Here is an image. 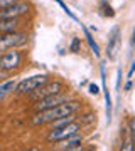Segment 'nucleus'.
I'll list each match as a JSON object with an SVG mask.
<instances>
[{"instance_id":"nucleus-1","label":"nucleus","mask_w":135,"mask_h":151,"mask_svg":"<svg viewBox=\"0 0 135 151\" xmlns=\"http://www.w3.org/2000/svg\"><path fill=\"white\" fill-rule=\"evenodd\" d=\"M80 108H81V103H78V101H66V103L58 104L54 108L44 109V111H36L31 123L34 126H42V124L53 123V121L64 118V116H74V113H78Z\"/></svg>"},{"instance_id":"nucleus-2","label":"nucleus","mask_w":135,"mask_h":151,"mask_svg":"<svg viewBox=\"0 0 135 151\" xmlns=\"http://www.w3.org/2000/svg\"><path fill=\"white\" fill-rule=\"evenodd\" d=\"M80 129H81V124L78 121H71V123L64 124V126H59V128H54V129L49 131L47 141L49 143H58V141L66 139V138L80 133Z\"/></svg>"},{"instance_id":"nucleus-3","label":"nucleus","mask_w":135,"mask_h":151,"mask_svg":"<svg viewBox=\"0 0 135 151\" xmlns=\"http://www.w3.org/2000/svg\"><path fill=\"white\" fill-rule=\"evenodd\" d=\"M47 81H49L47 74H36L32 77H27V79L19 82L15 87V92L17 94H31L32 91L39 89L41 86H44Z\"/></svg>"},{"instance_id":"nucleus-4","label":"nucleus","mask_w":135,"mask_h":151,"mask_svg":"<svg viewBox=\"0 0 135 151\" xmlns=\"http://www.w3.org/2000/svg\"><path fill=\"white\" fill-rule=\"evenodd\" d=\"M27 42V35L22 32H10L0 35V54H4L10 49H15L19 45Z\"/></svg>"},{"instance_id":"nucleus-5","label":"nucleus","mask_w":135,"mask_h":151,"mask_svg":"<svg viewBox=\"0 0 135 151\" xmlns=\"http://www.w3.org/2000/svg\"><path fill=\"white\" fill-rule=\"evenodd\" d=\"M64 89V84L61 81H53V82H46L44 86H41L39 89L31 92V99L32 101H37L41 97H46V96H51V94H58V92H63Z\"/></svg>"},{"instance_id":"nucleus-6","label":"nucleus","mask_w":135,"mask_h":151,"mask_svg":"<svg viewBox=\"0 0 135 151\" xmlns=\"http://www.w3.org/2000/svg\"><path fill=\"white\" fill-rule=\"evenodd\" d=\"M68 101V94L64 92H58V94H51V96H46V97H41L36 101L34 104V109L36 111H44V109H49V108H54L58 104H63Z\"/></svg>"},{"instance_id":"nucleus-7","label":"nucleus","mask_w":135,"mask_h":151,"mask_svg":"<svg viewBox=\"0 0 135 151\" xmlns=\"http://www.w3.org/2000/svg\"><path fill=\"white\" fill-rule=\"evenodd\" d=\"M20 60H22V55L19 50H7L4 54H0V67L7 72L17 69L20 65Z\"/></svg>"},{"instance_id":"nucleus-8","label":"nucleus","mask_w":135,"mask_h":151,"mask_svg":"<svg viewBox=\"0 0 135 151\" xmlns=\"http://www.w3.org/2000/svg\"><path fill=\"white\" fill-rule=\"evenodd\" d=\"M29 12V4L27 2H15L9 7L0 9V19H19L20 15Z\"/></svg>"},{"instance_id":"nucleus-9","label":"nucleus","mask_w":135,"mask_h":151,"mask_svg":"<svg viewBox=\"0 0 135 151\" xmlns=\"http://www.w3.org/2000/svg\"><path fill=\"white\" fill-rule=\"evenodd\" d=\"M83 143V136H80L78 133L66 139H61L56 143V150H61V151H66V150H78L80 145Z\"/></svg>"},{"instance_id":"nucleus-10","label":"nucleus","mask_w":135,"mask_h":151,"mask_svg":"<svg viewBox=\"0 0 135 151\" xmlns=\"http://www.w3.org/2000/svg\"><path fill=\"white\" fill-rule=\"evenodd\" d=\"M118 42H120V30H118V27H115L113 30H112V35H110V39H108V45H107L108 59H115V57H117Z\"/></svg>"},{"instance_id":"nucleus-11","label":"nucleus","mask_w":135,"mask_h":151,"mask_svg":"<svg viewBox=\"0 0 135 151\" xmlns=\"http://www.w3.org/2000/svg\"><path fill=\"white\" fill-rule=\"evenodd\" d=\"M19 27V19H0V34L15 32Z\"/></svg>"},{"instance_id":"nucleus-12","label":"nucleus","mask_w":135,"mask_h":151,"mask_svg":"<svg viewBox=\"0 0 135 151\" xmlns=\"http://www.w3.org/2000/svg\"><path fill=\"white\" fill-rule=\"evenodd\" d=\"M101 82H103V91H105V101H107V119L110 123L112 121V97H110L107 81H105V69H103V65H101Z\"/></svg>"},{"instance_id":"nucleus-13","label":"nucleus","mask_w":135,"mask_h":151,"mask_svg":"<svg viewBox=\"0 0 135 151\" xmlns=\"http://www.w3.org/2000/svg\"><path fill=\"white\" fill-rule=\"evenodd\" d=\"M15 87H17L15 81H5L4 84H0V99H4L7 94H10Z\"/></svg>"},{"instance_id":"nucleus-14","label":"nucleus","mask_w":135,"mask_h":151,"mask_svg":"<svg viewBox=\"0 0 135 151\" xmlns=\"http://www.w3.org/2000/svg\"><path fill=\"white\" fill-rule=\"evenodd\" d=\"M83 30H85V37H86V40H88V44H90V47H91V50H93V54L96 55H100V49H98V44L95 42V39H93V35H91V32L88 30L85 25H83Z\"/></svg>"},{"instance_id":"nucleus-15","label":"nucleus","mask_w":135,"mask_h":151,"mask_svg":"<svg viewBox=\"0 0 135 151\" xmlns=\"http://www.w3.org/2000/svg\"><path fill=\"white\" fill-rule=\"evenodd\" d=\"M71 121H74V118H73V116H64V118L56 119V121H53V123H51V129H54V128H59V126H64V124L71 123Z\"/></svg>"},{"instance_id":"nucleus-16","label":"nucleus","mask_w":135,"mask_h":151,"mask_svg":"<svg viewBox=\"0 0 135 151\" xmlns=\"http://www.w3.org/2000/svg\"><path fill=\"white\" fill-rule=\"evenodd\" d=\"M56 2H58V5H59L61 9H63V10H64V14H66V15H68V17H69V19H73V20H74V22H78V24H81V22L78 20V17H76L74 14H73V12H71L69 9H68V7H66V4H64V2H63V0H56Z\"/></svg>"},{"instance_id":"nucleus-17","label":"nucleus","mask_w":135,"mask_h":151,"mask_svg":"<svg viewBox=\"0 0 135 151\" xmlns=\"http://www.w3.org/2000/svg\"><path fill=\"white\" fill-rule=\"evenodd\" d=\"M101 15H105V17H113L115 15V12H113V9L108 5L107 2L103 0L101 2Z\"/></svg>"},{"instance_id":"nucleus-18","label":"nucleus","mask_w":135,"mask_h":151,"mask_svg":"<svg viewBox=\"0 0 135 151\" xmlns=\"http://www.w3.org/2000/svg\"><path fill=\"white\" fill-rule=\"evenodd\" d=\"M128 131L130 134H132V138H134V143H135V118H132L128 121Z\"/></svg>"},{"instance_id":"nucleus-19","label":"nucleus","mask_w":135,"mask_h":151,"mask_svg":"<svg viewBox=\"0 0 135 151\" xmlns=\"http://www.w3.org/2000/svg\"><path fill=\"white\" fill-rule=\"evenodd\" d=\"M15 2H20V0H0V9L9 7V5H12V4H15Z\"/></svg>"},{"instance_id":"nucleus-20","label":"nucleus","mask_w":135,"mask_h":151,"mask_svg":"<svg viewBox=\"0 0 135 151\" xmlns=\"http://www.w3.org/2000/svg\"><path fill=\"white\" fill-rule=\"evenodd\" d=\"M71 49H73V52H80V40H78V39H73Z\"/></svg>"},{"instance_id":"nucleus-21","label":"nucleus","mask_w":135,"mask_h":151,"mask_svg":"<svg viewBox=\"0 0 135 151\" xmlns=\"http://www.w3.org/2000/svg\"><path fill=\"white\" fill-rule=\"evenodd\" d=\"M90 92H91V94H95V96H96V94H100V89H98L96 84H90Z\"/></svg>"},{"instance_id":"nucleus-22","label":"nucleus","mask_w":135,"mask_h":151,"mask_svg":"<svg viewBox=\"0 0 135 151\" xmlns=\"http://www.w3.org/2000/svg\"><path fill=\"white\" fill-rule=\"evenodd\" d=\"M5 77H7V70H4L2 67H0V82L5 81Z\"/></svg>"},{"instance_id":"nucleus-23","label":"nucleus","mask_w":135,"mask_h":151,"mask_svg":"<svg viewBox=\"0 0 135 151\" xmlns=\"http://www.w3.org/2000/svg\"><path fill=\"white\" fill-rule=\"evenodd\" d=\"M130 87H132V81H128L125 84V91H130Z\"/></svg>"},{"instance_id":"nucleus-24","label":"nucleus","mask_w":135,"mask_h":151,"mask_svg":"<svg viewBox=\"0 0 135 151\" xmlns=\"http://www.w3.org/2000/svg\"><path fill=\"white\" fill-rule=\"evenodd\" d=\"M134 72H135V62H132V69H130V74L128 76H132Z\"/></svg>"},{"instance_id":"nucleus-25","label":"nucleus","mask_w":135,"mask_h":151,"mask_svg":"<svg viewBox=\"0 0 135 151\" xmlns=\"http://www.w3.org/2000/svg\"><path fill=\"white\" fill-rule=\"evenodd\" d=\"M132 45H135V30H134V35H132Z\"/></svg>"}]
</instances>
